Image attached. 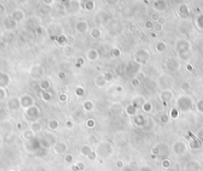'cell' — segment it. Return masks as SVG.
I'll use <instances>...</instances> for the list:
<instances>
[{
    "label": "cell",
    "instance_id": "cell-1",
    "mask_svg": "<svg viewBox=\"0 0 203 171\" xmlns=\"http://www.w3.org/2000/svg\"><path fill=\"white\" fill-rule=\"evenodd\" d=\"M4 98V92L2 90H0V100Z\"/></svg>",
    "mask_w": 203,
    "mask_h": 171
}]
</instances>
